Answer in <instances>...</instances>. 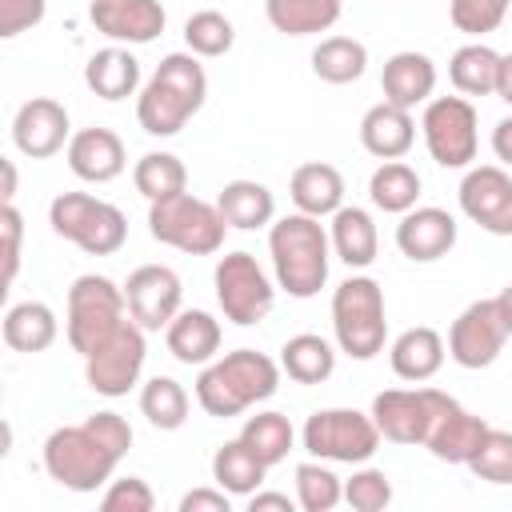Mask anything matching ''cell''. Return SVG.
I'll use <instances>...</instances> for the list:
<instances>
[{
	"label": "cell",
	"mask_w": 512,
	"mask_h": 512,
	"mask_svg": "<svg viewBox=\"0 0 512 512\" xmlns=\"http://www.w3.org/2000/svg\"><path fill=\"white\" fill-rule=\"evenodd\" d=\"M128 448L132 424L120 412H96L80 424L56 428L44 440V472L68 492H96L112 480Z\"/></svg>",
	"instance_id": "obj_1"
},
{
	"label": "cell",
	"mask_w": 512,
	"mask_h": 512,
	"mask_svg": "<svg viewBox=\"0 0 512 512\" xmlns=\"http://www.w3.org/2000/svg\"><path fill=\"white\" fill-rule=\"evenodd\" d=\"M208 96V76L196 52H168L136 100V120L148 136H176Z\"/></svg>",
	"instance_id": "obj_2"
},
{
	"label": "cell",
	"mask_w": 512,
	"mask_h": 512,
	"mask_svg": "<svg viewBox=\"0 0 512 512\" xmlns=\"http://www.w3.org/2000/svg\"><path fill=\"white\" fill-rule=\"evenodd\" d=\"M276 388H280V364L256 348H236V352L204 364V372L196 376V404L208 416L228 420L260 400H268Z\"/></svg>",
	"instance_id": "obj_3"
},
{
	"label": "cell",
	"mask_w": 512,
	"mask_h": 512,
	"mask_svg": "<svg viewBox=\"0 0 512 512\" xmlns=\"http://www.w3.org/2000/svg\"><path fill=\"white\" fill-rule=\"evenodd\" d=\"M268 252H272V268H276V284L296 296L308 300L328 284V252H332V236L324 232V224L308 212H292L284 220L272 224L268 232Z\"/></svg>",
	"instance_id": "obj_4"
},
{
	"label": "cell",
	"mask_w": 512,
	"mask_h": 512,
	"mask_svg": "<svg viewBox=\"0 0 512 512\" xmlns=\"http://www.w3.org/2000/svg\"><path fill=\"white\" fill-rule=\"evenodd\" d=\"M332 332L340 352L352 360H372L384 352L388 320H384V292L372 276H348L332 292Z\"/></svg>",
	"instance_id": "obj_5"
},
{
	"label": "cell",
	"mask_w": 512,
	"mask_h": 512,
	"mask_svg": "<svg viewBox=\"0 0 512 512\" xmlns=\"http://www.w3.org/2000/svg\"><path fill=\"white\" fill-rule=\"evenodd\" d=\"M128 320V296L108 276H76L68 288V344L80 356H92L108 344Z\"/></svg>",
	"instance_id": "obj_6"
},
{
	"label": "cell",
	"mask_w": 512,
	"mask_h": 512,
	"mask_svg": "<svg viewBox=\"0 0 512 512\" xmlns=\"http://www.w3.org/2000/svg\"><path fill=\"white\" fill-rule=\"evenodd\" d=\"M48 224L56 236L72 240L88 256H112L128 240V220L116 204L96 200L88 192H60L48 204Z\"/></svg>",
	"instance_id": "obj_7"
},
{
	"label": "cell",
	"mask_w": 512,
	"mask_h": 512,
	"mask_svg": "<svg viewBox=\"0 0 512 512\" xmlns=\"http://www.w3.org/2000/svg\"><path fill=\"white\" fill-rule=\"evenodd\" d=\"M224 216L216 204L192 196V192H176L164 200H152L148 208V232L152 240L192 252V256H208L224 244Z\"/></svg>",
	"instance_id": "obj_8"
},
{
	"label": "cell",
	"mask_w": 512,
	"mask_h": 512,
	"mask_svg": "<svg viewBox=\"0 0 512 512\" xmlns=\"http://www.w3.org/2000/svg\"><path fill=\"white\" fill-rule=\"evenodd\" d=\"M300 436L316 460H336V464H368L372 452L380 448V428L372 412H356V408H320L304 420Z\"/></svg>",
	"instance_id": "obj_9"
},
{
	"label": "cell",
	"mask_w": 512,
	"mask_h": 512,
	"mask_svg": "<svg viewBox=\"0 0 512 512\" xmlns=\"http://www.w3.org/2000/svg\"><path fill=\"white\" fill-rule=\"evenodd\" d=\"M456 400L440 388H388L376 392L372 400V420L384 440L392 444H424L436 420L452 408Z\"/></svg>",
	"instance_id": "obj_10"
},
{
	"label": "cell",
	"mask_w": 512,
	"mask_h": 512,
	"mask_svg": "<svg viewBox=\"0 0 512 512\" xmlns=\"http://www.w3.org/2000/svg\"><path fill=\"white\" fill-rule=\"evenodd\" d=\"M212 280H216L220 312H224L232 324L252 328V324H260V320L272 312L276 288H272L268 272L256 264L252 252H228V256H220Z\"/></svg>",
	"instance_id": "obj_11"
},
{
	"label": "cell",
	"mask_w": 512,
	"mask_h": 512,
	"mask_svg": "<svg viewBox=\"0 0 512 512\" xmlns=\"http://www.w3.org/2000/svg\"><path fill=\"white\" fill-rule=\"evenodd\" d=\"M424 144L440 168H468L476 160V108L464 96H436L424 108Z\"/></svg>",
	"instance_id": "obj_12"
},
{
	"label": "cell",
	"mask_w": 512,
	"mask_h": 512,
	"mask_svg": "<svg viewBox=\"0 0 512 512\" xmlns=\"http://www.w3.org/2000/svg\"><path fill=\"white\" fill-rule=\"evenodd\" d=\"M144 356H148L144 328L128 316L124 328H120L108 344H100L92 356H84V380H88V388L100 392V396H124V392L140 380Z\"/></svg>",
	"instance_id": "obj_13"
},
{
	"label": "cell",
	"mask_w": 512,
	"mask_h": 512,
	"mask_svg": "<svg viewBox=\"0 0 512 512\" xmlns=\"http://www.w3.org/2000/svg\"><path fill=\"white\" fill-rule=\"evenodd\" d=\"M508 324L496 308V296L492 300H476L468 304L456 320H452V332H448V356L460 364V368H488L500 352H504V340H508Z\"/></svg>",
	"instance_id": "obj_14"
},
{
	"label": "cell",
	"mask_w": 512,
	"mask_h": 512,
	"mask_svg": "<svg viewBox=\"0 0 512 512\" xmlns=\"http://www.w3.org/2000/svg\"><path fill=\"white\" fill-rule=\"evenodd\" d=\"M460 208L492 236H512V176L496 164L468 168L460 180Z\"/></svg>",
	"instance_id": "obj_15"
},
{
	"label": "cell",
	"mask_w": 512,
	"mask_h": 512,
	"mask_svg": "<svg viewBox=\"0 0 512 512\" xmlns=\"http://www.w3.org/2000/svg\"><path fill=\"white\" fill-rule=\"evenodd\" d=\"M124 296H128V316L148 332V328H168L172 324V316L180 312L184 288H180V276L168 264H140L128 276Z\"/></svg>",
	"instance_id": "obj_16"
},
{
	"label": "cell",
	"mask_w": 512,
	"mask_h": 512,
	"mask_svg": "<svg viewBox=\"0 0 512 512\" xmlns=\"http://www.w3.org/2000/svg\"><path fill=\"white\" fill-rule=\"evenodd\" d=\"M68 108L52 96H32L16 108L12 116V144L32 156V160H48L56 156L72 136H68Z\"/></svg>",
	"instance_id": "obj_17"
},
{
	"label": "cell",
	"mask_w": 512,
	"mask_h": 512,
	"mask_svg": "<svg viewBox=\"0 0 512 512\" xmlns=\"http://www.w3.org/2000/svg\"><path fill=\"white\" fill-rule=\"evenodd\" d=\"M88 20L96 32L120 44H148L164 32V4L160 0H92Z\"/></svg>",
	"instance_id": "obj_18"
},
{
	"label": "cell",
	"mask_w": 512,
	"mask_h": 512,
	"mask_svg": "<svg viewBox=\"0 0 512 512\" xmlns=\"http://www.w3.org/2000/svg\"><path fill=\"white\" fill-rule=\"evenodd\" d=\"M452 244H456V220L444 208H408L396 224V248L416 264H432L448 256Z\"/></svg>",
	"instance_id": "obj_19"
},
{
	"label": "cell",
	"mask_w": 512,
	"mask_h": 512,
	"mask_svg": "<svg viewBox=\"0 0 512 512\" xmlns=\"http://www.w3.org/2000/svg\"><path fill=\"white\" fill-rule=\"evenodd\" d=\"M124 144L112 128H80L68 140V168L88 184H108L124 172Z\"/></svg>",
	"instance_id": "obj_20"
},
{
	"label": "cell",
	"mask_w": 512,
	"mask_h": 512,
	"mask_svg": "<svg viewBox=\"0 0 512 512\" xmlns=\"http://www.w3.org/2000/svg\"><path fill=\"white\" fill-rule=\"evenodd\" d=\"M380 88H384V100H388V104H400V108L412 112L416 104H428V100H432L436 64H432L424 52H396V56L384 60Z\"/></svg>",
	"instance_id": "obj_21"
},
{
	"label": "cell",
	"mask_w": 512,
	"mask_h": 512,
	"mask_svg": "<svg viewBox=\"0 0 512 512\" xmlns=\"http://www.w3.org/2000/svg\"><path fill=\"white\" fill-rule=\"evenodd\" d=\"M416 140V124H412V112L400 108V104H372L360 120V144L376 156V160H400Z\"/></svg>",
	"instance_id": "obj_22"
},
{
	"label": "cell",
	"mask_w": 512,
	"mask_h": 512,
	"mask_svg": "<svg viewBox=\"0 0 512 512\" xmlns=\"http://www.w3.org/2000/svg\"><path fill=\"white\" fill-rule=\"evenodd\" d=\"M288 192H292V204L296 212H308V216H332L344 208V176L324 164V160H308L292 172L288 180Z\"/></svg>",
	"instance_id": "obj_23"
},
{
	"label": "cell",
	"mask_w": 512,
	"mask_h": 512,
	"mask_svg": "<svg viewBox=\"0 0 512 512\" xmlns=\"http://www.w3.org/2000/svg\"><path fill=\"white\" fill-rule=\"evenodd\" d=\"M488 428H492V424H484V420L472 416L468 408L452 404V408L436 420V428L428 432L424 448H428L436 460H444V464H468V460L476 456V448H480V440H484Z\"/></svg>",
	"instance_id": "obj_24"
},
{
	"label": "cell",
	"mask_w": 512,
	"mask_h": 512,
	"mask_svg": "<svg viewBox=\"0 0 512 512\" xmlns=\"http://www.w3.org/2000/svg\"><path fill=\"white\" fill-rule=\"evenodd\" d=\"M164 340L180 364H208L220 352V320L200 308H180L164 328Z\"/></svg>",
	"instance_id": "obj_25"
},
{
	"label": "cell",
	"mask_w": 512,
	"mask_h": 512,
	"mask_svg": "<svg viewBox=\"0 0 512 512\" xmlns=\"http://www.w3.org/2000/svg\"><path fill=\"white\" fill-rule=\"evenodd\" d=\"M388 360H392V372L400 380H412V384L432 380L440 372V364H444V340H440L436 328H424V324L408 328V332H400L392 340Z\"/></svg>",
	"instance_id": "obj_26"
},
{
	"label": "cell",
	"mask_w": 512,
	"mask_h": 512,
	"mask_svg": "<svg viewBox=\"0 0 512 512\" xmlns=\"http://www.w3.org/2000/svg\"><path fill=\"white\" fill-rule=\"evenodd\" d=\"M84 84L100 100H124L140 88V60L128 48H100L84 64Z\"/></svg>",
	"instance_id": "obj_27"
},
{
	"label": "cell",
	"mask_w": 512,
	"mask_h": 512,
	"mask_svg": "<svg viewBox=\"0 0 512 512\" xmlns=\"http://www.w3.org/2000/svg\"><path fill=\"white\" fill-rule=\"evenodd\" d=\"M216 208H220L224 224L240 228V232L264 228L276 216V200H272V192L260 180H228L220 188V196H216Z\"/></svg>",
	"instance_id": "obj_28"
},
{
	"label": "cell",
	"mask_w": 512,
	"mask_h": 512,
	"mask_svg": "<svg viewBox=\"0 0 512 512\" xmlns=\"http://www.w3.org/2000/svg\"><path fill=\"white\" fill-rule=\"evenodd\" d=\"M376 248H380V236H376V224L364 208H340L332 212V252L348 264V268H368L376 260Z\"/></svg>",
	"instance_id": "obj_29"
},
{
	"label": "cell",
	"mask_w": 512,
	"mask_h": 512,
	"mask_svg": "<svg viewBox=\"0 0 512 512\" xmlns=\"http://www.w3.org/2000/svg\"><path fill=\"white\" fill-rule=\"evenodd\" d=\"M56 332H60L56 312L40 300H24L4 312V344L12 352H44V348H52Z\"/></svg>",
	"instance_id": "obj_30"
},
{
	"label": "cell",
	"mask_w": 512,
	"mask_h": 512,
	"mask_svg": "<svg viewBox=\"0 0 512 512\" xmlns=\"http://www.w3.org/2000/svg\"><path fill=\"white\" fill-rule=\"evenodd\" d=\"M264 16L284 36H312L340 20V0H264Z\"/></svg>",
	"instance_id": "obj_31"
},
{
	"label": "cell",
	"mask_w": 512,
	"mask_h": 512,
	"mask_svg": "<svg viewBox=\"0 0 512 512\" xmlns=\"http://www.w3.org/2000/svg\"><path fill=\"white\" fill-rule=\"evenodd\" d=\"M280 368L296 384H324L332 376V368H336V348L324 336H316V332H300V336L284 340Z\"/></svg>",
	"instance_id": "obj_32"
},
{
	"label": "cell",
	"mask_w": 512,
	"mask_h": 512,
	"mask_svg": "<svg viewBox=\"0 0 512 512\" xmlns=\"http://www.w3.org/2000/svg\"><path fill=\"white\" fill-rule=\"evenodd\" d=\"M264 472L268 464H260V456L240 436L212 452V480L232 496H252L264 484Z\"/></svg>",
	"instance_id": "obj_33"
},
{
	"label": "cell",
	"mask_w": 512,
	"mask_h": 512,
	"mask_svg": "<svg viewBox=\"0 0 512 512\" xmlns=\"http://www.w3.org/2000/svg\"><path fill=\"white\" fill-rule=\"evenodd\" d=\"M496 76H500V52H492L488 44H464L448 60V80L464 96H492Z\"/></svg>",
	"instance_id": "obj_34"
},
{
	"label": "cell",
	"mask_w": 512,
	"mask_h": 512,
	"mask_svg": "<svg viewBox=\"0 0 512 512\" xmlns=\"http://www.w3.org/2000/svg\"><path fill=\"white\" fill-rule=\"evenodd\" d=\"M364 68H368V48L352 36H328L312 52V72L324 84H352L364 76Z\"/></svg>",
	"instance_id": "obj_35"
},
{
	"label": "cell",
	"mask_w": 512,
	"mask_h": 512,
	"mask_svg": "<svg viewBox=\"0 0 512 512\" xmlns=\"http://www.w3.org/2000/svg\"><path fill=\"white\" fill-rule=\"evenodd\" d=\"M368 196H372V204L380 208V212H408V208H416V196H420V176H416V168H408L404 160H384L376 172H372V180H368Z\"/></svg>",
	"instance_id": "obj_36"
},
{
	"label": "cell",
	"mask_w": 512,
	"mask_h": 512,
	"mask_svg": "<svg viewBox=\"0 0 512 512\" xmlns=\"http://www.w3.org/2000/svg\"><path fill=\"white\" fill-rule=\"evenodd\" d=\"M132 184H136V192L152 204V200H164V196L184 192L188 172H184L180 156H172V152H144V156L136 160V168H132Z\"/></svg>",
	"instance_id": "obj_37"
},
{
	"label": "cell",
	"mask_w": 512,
	"mask_h": 512,
	"mask_svg": "<svg viewBox=\"0 0 512 512\" xmlns=\"http://www.w3.org/2000/svg\"><path fill=\"white\" fill-rule=\"evenodd\" d=\"M140 412L148 416L152 428L176 432L188 420V392H184V384H176L172 376H152L140 388Z\"/></svg>",
	"instance_id": "obj_38"
},
{
	"label": "cell",
	"mask_w": 512,
	"mask_h": 512,
	"mask_svg": "<svg viewBox=\"0 0 512 512\" xmlns=\"http://www.w3.org/2000/svg\"><path fill=\"white\" fill-rule=\"evenodd\" d=\"M240 440L260 456V464H280L288 452H292V440H296V432H292V424H288V416L284 412H256V416H248L244 420V428H240Z\"/></svg>",
	"instance_id": "obj_39"
},
{
	"label": "cell",
	"mask_w": 512,
	"mask_h": 512,
	"mask_svg": "<svg viewBox=\"0 0 512 512\" xmlns=\"http://www.w3.org/2000/svg\"><path fill=\"white\" fill-rule=\"evenodd\" d=\"M344 500V480L320 464V460H304L296 464V504L304 512H332Z\"/></svg>",
	"instance_id": "obj_40"
},
{
	"label": "cell",
	"mask_w": 512,
	"mask_h": 512,
	"mask_svg": "<svg viewBox=\"0 0 512 512\" xmlns=\"http://www.w3.org/2000/svg\"><path fill=\"white\" fill-rule=\"evenodd\" d=\"M184 40H188V48L196 56H224L232 48V40H236V28H232V20L224 12L204 8V12H192L184 20Z\"/></svg>",
	"instance_id": "obj_41"
},
{
	"label": "cell",
	"mask_w": 512,
	"mask_h": 512,
	"mask_svg": "<svg viewBox=\"0 0 512 512\" xmlns=\"http://www.w3.org/2000/svg\"><path fill=\"white\" fill-rule=\"evenodd\" d=\"M468 468L488 484H512V432L488 428L476 456L468 460Z\"/></svg>",
	"instance_id": "obj_42"
},
{
	"label": "cell",
	"mask_w": 512,
	"mask_h": 512,
	"mask_svg": "<svg viewBox=\"0 0 512 512\" xmlns=\"http://www.w3.org/2000/svg\"><path fill=\"white\" fill-rule=\"evenodd\" d=\"M344 504L356 512H384L392 504V480L384 468H356L344 480Z\"/></svg>",
	"instance_id": "obj_43"
},
{
	"label": "cell",
	"mask_w": 512,
	"mask_h": 512,
	"mask_svg": "<svg viewBox=\"0 0 512 512\" xmlns=\"http://www.w3.org/2000/svg\"><path fill=\"white\" fill-rule=\"evenodd\" d=\"M512 0H452L448 4V16L460 32L468 36H484V32H496L508 16Z\"/></svg>",
	"instance_id": "obj_44"
},
{
	"label": "cell",
	"mask_w": 512,
	"mask_h": 512,
	"mask_svg": "<svg viewBox=\"0 0 512 512\" xmlns=\"http://www.w3.org/2000/svg\"><path fill=\"white\" fill-rule=\"evenodd\" d=\"M100 508H104V512H152V508H156V496H152L148 480H140V476H120V480H112V484L104 488Z\"/></svg>",
	"instance_id": "obj_45"
},
{
	"label": "cell",
	"mask_w": 512,
	"mask_h": 512,
	"mask_svg": "<svg viewBox=\"0 0 512 512\" xmlns=\"http://www.w3.org/2000/svg\"><path fill=\"white\" fill-rule=\"evenodd\" d=\"M44 8H48V0H0V36L12 40L24 28L40 24L44 20Z\"/></svg>",
	"instance_id": "obj_46"
},
{
	"label": "cell",
	"mask_w": 512,
	"mask_h": 512,
	"mask_svg": "<svg viewBox=\"0 0 512 512\" xmlns=\"http://www.w3.org/2000/svg\"><path fill=\"white\" fill-rule=\"evenodd\" d=\"M0 232H4V284H12L16 280V268H20V236H24V220H20L16 204H4Z\"/></svg>",
	"instance_id": "obj_47"
},
{
	"label": "cell",
	"mask_w": 512,
	"mask_h": 512,
	"mask_svg": "<svg viewBox=\"0 0 512 512\" xmlns=\"http://www.w3.org/2000/svg\"><path fill=\"white\" fill-rule=\"evenodd\" d=\"M232 508V492L216 488H192L180 496V512H228Z\"/></svg>",
	"instance_id": "obj_48"
},
{
	"label": "cell",
	"mask_w": 512,
	"mask_h": 512,
	"mask_svg": "<svg viewBox=\"0 0 512 512\" xmlns=\"http://www.w3.org/2000/svg\"><path fill=\"white\" fill-rule=\"evenodd\" d=\"M296 508V500L288 496V492H252L248 496V512H292Z\"/></svg>",
	"instance_id": "obj_49"
},
{
	"label": "cell",
	"mask_w": 512,
	"mask_h": 512,
	"mask_svg": "<svg viewBox=\"0 0 512 512\" xmlns=\"http://www.w3.org/2000/svg\"><path fill=\"white\" fill-rule=\"evenodd\" d=\"M492 152L496 160H504L512 168V116H504L496 128H492Z\"/></svg>",
	"instance_id": "obj_50"
},
{
	"label": "cell",
	"mask_w": 512,
	"mask_h": 512,
	"mask_svg": "<svg viewBox=\"0 0 512 512\" xmlns=\"http://www.w3.org/2000/svg\"><path fill=\"white\" fill-rule=\"evenodd\" d=\"M496 96L512 108V52L500 56V76H496Z\"/></svg>",
	"instance_id": "obj_51"
},
{
	"label": "cell",
	"mask_w": 512,
	"mask_h": 512,
	"mask_svg": "<svg viewBox=\"0 0 512 512\" xmlns=\"http://www.w3.org/2000/svg\"><path fill=\"white\" fill-rule=\"evenodd\" d=\"M0 168H4V188H0V196H4V204H12V196H16V164H12V160H0Z\"/></svg>",
	"instance_id": "obj_52"
},
{
	"label": "cell",
	"mask_w": 512,
	"mask_h": 512,
	"mask_svg": "<svg viewBox=\"0 0 512 512\" xmlns=\"http://www.w3.org/2000/svg\"><path fill=\"white\" fill-rule=\"evenodd\" d=\"M496 308H500V316H504V324H508V332H512V284L496 296Z\"/></svg>",
	"instance_id": "obj_53"
}]
</instances>
